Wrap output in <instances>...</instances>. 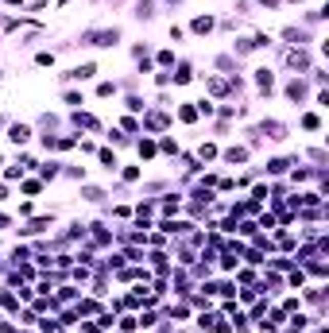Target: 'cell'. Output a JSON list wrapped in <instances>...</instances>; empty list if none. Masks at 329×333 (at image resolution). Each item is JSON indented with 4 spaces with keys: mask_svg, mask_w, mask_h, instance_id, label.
<instances>
[{
    "mask_svg": "<svg viewBox=\"0 0 329 333\" xmlns=\"http://www.w3.org/2000/svg\"><path fill=\"white\" fill-rule=\"evenodd\" d=\"M286 62H291V70H298V78H302V74H310V51H306V47H291V51H286Z\"/></svg>",
    "mask_w": 329,
    "mask_h": 333,
    "instance_id": "1",
    "label": "cell"
},
{
    "mask_svg": "<svg viewBox=\"0 0 329 333\" xmlns=\"http://www.w3.org/2000/svg\"><path fill=\"white\" fill-rule=\"evenodd\" d=\"M256 132H263V136H268V140H275V143H283V140H291V128H286L283 120H263L260 128Z\"/></svg>",
    "mask_w": 329,
    "mask_h": 333,
    "instance_id": "2",
    "label": "cell"
},
{
    "mask_svg": "<svg viewBox=\"0 0 329 333\" xmlns=\"http://www.w3.org/2000/svg\"><path fill=\"white\" fill-rule=\"evenodd\" d=\"M279 39H286V47H306V43H314L310 39V31H306V27H283V31H279Z\"/></svg>",
    "mask_w": 329,
    "mask_h": 333,
    "instance_id": "3",
    "label": "cell"
},
{
    "mask_svg": "<svg viewBox=\"0 0 329 333\" xmlns=\"http://www.w3.org/2000/svg\"><path fill=\"white\" fill-rule=\"evenodd\" d=\"M283 93H286V101H295V105H302V101H306V93H310V81H306V78H291V81H286V89H283Z\"/></svg>",
    "mask_w": 329,
    "mask_h": 333,
    "instance_id": "4",
    "label": "cell"
},
{
    "mask_svg": "<svg viewBox=\"0 0 329 333\" xmlns=\"http://www.w3.org/2000/svg\"><path fill=\"white\" fill-rule=\"evenodd\" d=\"M97 74V62H81V66H74V70L62 74V81H89Z\"/></svg>",
    "mask_w": 329,
    "mask_h": 333,
    "instance_id": "5",
    "label": "cell"
},
{
    "mask_svg": "<svg viewBox=\"0 0 329 333\" xmlns=\"http://www.w3.org/2000/svg\"><path fill=\"white\" fill-rule=\"evenodd\" d=\"M221 159H225V167H244L248 163V148H240V143H236V148H225Z\"/></svg>",
    "mask_w": 329,
    "mask_h": 333,
    "instance_id": "6",
    "label": "cell"
},
{
    "mask_svg": "<svg viewBox=\"0 0 329 333\" xmlns=\"http://www.w3.org/2000/svg\"><path fill=\"white\" fill-rule=\"evenodd\" d=\"M35 136L31 124H8V143H27Z\"/></svg>",
    "mask_w": 329,
    "mask_h": 333,
    "instance_id": "7",
    "label": "cell"
},
{
    "mask_svg": "<svg viewBox=\"0 0 329 333\" xmlns=\"http://www.w3.org/2000/svg\"><path fill=\"white\" fill-rule=\"evenodd\" d=\"M182 202H186V198H182L178 190H174V194H167L163 202H159V213H163V217H171V213H178V210H182Z\"/></svg>",
    "mask_w": 329,
    "mask_h": 333,
    "instance_id": "8",
    "label": "cell"
},
{
    "mask_svg": "<svg viewBox=\"0 0 329 333\" xmlns=\"http://www.w3.org/2000/svg\"><path fill=\"white\" fill-rule=\"evenodd\" d=\"M171 81H174V86H186V81H194V66H190V62H178V66L171 70Z\"/></svg>",
    "mask_w": 329,
    "mask_h": 333,
    "instance_id": "9",
    "label": "cell"
},
{
    "mask_svg": "<svg viewBox=\"0 0 329 333\" xmlns=\"http://www.w3.org/2000/svg\"><path fill=\"white\" fill-rule=\"evenodd\" d=\"M291 163H298V155H291V159H283V155L268 159V175H286V171H291Z\"/></svg>",
    "mask_w": 329,
    "mask_h": 333,
    "instance_id": "10",
    "label": "cell"
},
{
    "mask_svg": "<svg viewBox=\"0 0 329 333\" xmlns=\"http://www.w3.org/2000/svg\"><path fill=\"white\" fill-rule=\"evenodd\" d=\"M256 86H260L263 93H271V89H275V70H271V66H260V70H256Z\"/></svg>",
    "mask_w": 329,
    "mask_h": 333,
    "instance_id": "11",
    "label": "cell"
},
{
    "mask_svg": "<svg viewBox=\"0 0 329 333\" xmlns=\"http://www.w3.org/2000/svg\"><path fill=\"white\" fill-rule=\"evenodd\" d=\"M213 31V16H194L190 19V35H209Z\"/></svg>",
    "mask_w": 329,
    "mask_h": 333,
    "instance_id": "12",
    "label": "cell"
},
{
    "mask_svg": "<svg viewBox=\"0 0 329 333\" xmlns=\"http://www.w3.org/2000/svg\"><path fill=\"white\" fill-rule=\"evenodd\" d=\"M70 120L78 124V128H89V132H101V120H97L93 113H74V116H70Z\"/></svg>",
    "mask_w": 329,
    "mask_h": 333,
    "instance_id": "13",
    "label": "cell"
},
{
    "mask_svg": "<svg viewBox=\"0 0 329 333\" xmlns=\"http://www.w3.org/2000/svg\"><path fill=\"white\" fill-rule=\"evenodd\" d=\"M58 175H62V163H58V159H51V163L39 167V178H43V182H54Z\"/></svg>",
    "mask_w": 329,
    "mask_h": 333,
    "instance_id": "14",
    "label": "cell"
},
{
    "mask_svg": "<svg viewBox=\"0 0 329 333\" xmlns=\"http://www.w3.org/2000/svg\"><path fill=\"white\" fill-rule=\"evenodd\" d=\"M81 198H86V202H97V205H101L105 198H109V194H105L101 186H89V182H81Z\"/></svg>",
    "mask_w": 329,
    "mask_h": 333,
    "instance_id": "15",
    "label": "cell"
},
{
    "mask_svg": "<svg viewBox=\"0 0 329 333\" xmlns=\"http://www.w3.org/2000/svg\"><path fill=\"white\" fill-rule=\"evenodd\" d=\"M0 306L16 314V310H19V295H12V287H0Z\"/></svg>",
    "mask_w": 329,
    "mask_h": 333,
    "instance_id": "16",
    "label": "cell"
},
{
    "mask_svg": "<svg viewBox=\"0 0 329 333\" xmlns=\"http://www.w3.org/2000/svg\"><path fill=\"white\" fill-rule=\"evenodd\" d=\"M217 155H221V148H217L213 140H205V143L198 148V163H209V159H217Z\"/></svg>",
    "mask_w": 329,
    "mask_h": 333,
    "instance_id": "17",
    "label": "cell"
},
{
    "mask_svg": "<svg viewBox=\"0 0 329 333\" xmlns=\"http://www.w3.org/2000/svg\"><path fill=\"white\" fill-rule=\"evenodd\" d=\"M136 19H155V0H136Z\"/></svg>",
    "mask_w": 329,
    "mask_h": 333,
    "instance_id": "18",
    "label": "cell"
},
{
    "mask_svg": "<svg viewBox=\"0 0 329 333\" xmlns=\"http://www.w3.org/2000/svg\"><path fill=\"white\" fill-rule=\"evenodd\" d=\"M97 159H101V167H105V171H116V167H120V159H116L109 148H97Z\"/></svg>",
    "mask_w": 329,
    "mask_h": 333,
    "instance_id": "19",
    "label": "cell"
},
{
    "mask_svg": "<svg viewBox=\"0 0 329 333\" xmlns=\"http://www.w3.org/2000/svg\"><path fill=\"white\" fill-rule=\"evenodd\" d=\"M136 151H139V159H155L159 148H155V140L148 136V140H139V143H136Z\"/></svg>",
    "mask_w": 329,
    "mask_h": 333,
    "instance_id": "20",
    "label": "cell"
},
{
    "mask_svg": "<svg viewBox=\"0 0 329 333\" xmlns=\"http://www.w3.org/2000/svg\"><path fill=\"white\" fill-rule=\"evenodd\" d=\"M213 66H217V70H225V74H236V58H233V54H217Z\"/></svg>",
    "mask_w": 329,
    "mask_h": 333,
    "instance_id": "21",
    "label": "cell"
},
{
    "mask_svg": "<svg viewBox=\"0 0 329 333\" xmlns=\"http://www.w3.org/2000/svg\"><path fill=\"white\" fill-rule=\"evenodd\" d=\"M298 124H302L306 132H321V116L318 113H302V120H298Z\"/></svg>",
    "mask_w": 329,
    "mask_h": 333,
    "instance_id": "22",
    "label": "cell"
},
{
    "mask_svg": "<svg viewBox=\"0 0 329 333\" xmlns=\"http://www.w3.org/2000/svg\"><path fill=\"white\" fill-rule=\"evenodd\" d=\"M116 329H120V333H136L139 329V318H132V314L128 318H116Z\"/></svg>",
    "mask_w": 329,
    "mask_h": 333,
    "instance_id": "23",
    "label": "cell"
},
{
    "mask_svg": "<svg viewBox=\"0 0 329 333\" xmlns=\"http://www.w3.org/2000/svg\"><path fill=\"white\" fill-rule=\"evenodd\" d=\"M62 175H66V178H78V182H86V167H74V163H62Z\"/></svg>",
    "mask_w": 329,
    "mask_h": 333,
    "instance_id": "24",
    "label": "cell"
},
{
    "mask_svg": "<svg viewBox=\"0 0 329 333\" xmlns=\"http://www.w3.org/2000/svg\"><path fill=\"white\" fill-rule=\"evenodd\" d=\"M178 120H186V124H194L198 120V109L190 105V101H186V105H178Z\"/></svg>",
    "mask_w": 329,
    "mask_h": 333,
    "instance_id": "25",
    "label": "cell"
},
{
    "mask_svg": "<svg viewBox=\"0 0 329 333\" xmlns=\"http://www.w3.org/2000/svg\"><path fill=\"white\" fill-rule=\"evenodd\" d=\"M155 62H159V70H174V51H159Z\"/></svg>",
    "mask_w": 329,
    "mask_h": 333,
    "instance_id": "26",
    "label": "cell"
},
{
    "mask_svg": "<svg viewBox=\"0 0 329 333\" xmlns=\"http://www.w3.org/2000/svg\"><path fill=\"white\" fill-rule=\"evenodd\" d=\"M62 101H66L70 109H78V105H86V97H81L78 89H66V93H62Z\"/></svg>",
    "mask_w": 329,
    "mask_h": 333,
    "instance_id": "27",
    "label": "cell"
},
{
    "mask_svg": "<svg viewBox=\"0 0 329 333\" xmlns=\"http://www.w3.org/2000/svg\"><path fill=\"white\" fill-rule=\"evenodd\" d=\"M205 86H209L213 97H225V81H221V78H209V74H205Z\"/></svg>",
    "mask_w": 329,
    "mask_h": 333,
    "instance_id": "28",
    "label": "cell"
},
{
    "mask_svg": "<svg viewBox=\"0 0 329 333\" xmlns=\"http://www.w3.org/2000/svg\"><path fill=\"white\" fill-rule=\"evenodd\" d=\"M306 267H310V275H318V279H325V260H302Z\"/></svg>",
    "mask_w": 329,
    "mask_h": 333,
    "instance_id": "29",
    "label": "cell"
},
{
    "mask_svg": "<svg viewBox=\"0 0 329 333\" xmlns=\"http://www.w3.org/2000/svg\"><path fill=\"white\" fill-rule=\"evenodd\" d=\"M124 109H128V113H143V97H124Z\"/></svg>",
    "mask_w": 329,
    "mask_h": 333,
    "instance_id": "30",
    "label": "cell"
},
{
    "mask_svg": "<svg viewBox=\"0 0 329 333\" xmlns=\"http://www.w3.org/2000/svg\"><path fill=\"white\" fill-rule=\"evenodd\" d=\"M16 178H24V167H19V163L4 167V182H16Z\"/></svg>",
    "mask_w": 329,
    "mask_h": 333,
    "instance_id": "31",
    "label": "cell"
},
{
    "mask_svg": "<svg viewBox=\"0 0 329 333\" xmlns=\"http://www.w3.org/2000/svg\"><path fill=\"white\" fill-rule=\"evenodd\" d=\"M35 66H54V51H39L35 54Z\"/></svg>",
    "mask_w": 329,
    "mask_h": 333,
    "instance_id": "32",
    "label": "cell"
},
{
    "mask_svg": "<svg viewBox=\"0 0 329 333\" xmlns=\"http://www.w3.org/2000/svg\"><path fill=\"white\" fill-rule=\"evenodd\" d=\"M19 318H24V325H39V310H16Z\"/></svg>",
    "mask_w": 329,
    "mask_h": 333,
    "instance_id": "33",
    "label": "cell"
},
{
    "mask_svg": "<svg viewBox=\"0 0 329 333\" xmlns=\"http://www.w3.org/2000/svg\"><path fill=\"white\" fill-rule=\"evenodd\" d=\"M120 128H124V132H132V136H136V132H139V120H136V116H120Z\"/></svg>",
    "mask_w": 329,
    "mask_h": 333,
    "instance_id": "34",
    "label": "cell"
},
{
    "mask_svg": "<svg viewBox=\"0 0 329 333\" xmlns=\"http://www.w3.org/2000/svg\"><path fill=\"white\" fill-rule=\"evenodd\" d=\"M120 178H124V182H139V167H124Z\"/></svg>",
    "mask_w": 329,
    "mask_h": 333,
    "instance_id": "35",
    "label": "cell"
},
{
    "mask_svg": "<svg viewBox=\"0 0 329 333\" xmlns=\"http://www.w3.org/2000/svg\"><path fill=\"white\" fill-rule=\"evenodd\" d=\"M39 190H43V178H27L24 182V194H39Z\"/></svg>",
    "mask_w": 329,
    "mask_h": 333,
    "instance_id": "36",
    "label": "cell"
},
{
    "mask_svg": "<svg viewBox=\"0 0 329 333\" xmlns=\"http://www.w3.org/2000/svg\"><path fill=\"white\" fill-rule=\"evenodd\" d=\"M116 93V81H101V86H97V97H113Z\"/></svg>",
    "mask_w": 329,
    "mask_h": 333,
    "instance_id": "37",
    "label": "cell"
},
{
    "mask_svg": "<svg viewBox=\"0 0 329 333\" xmlns=\"http://www.w3.org/2000/svg\"><path fill=\"white\" fill-rule=\"evenodd\" d=\"M159 151H163V155H178V143H174V140H163V143H159Z\"/></svg>",
    "mask_w": 329,
    "mask_h": 333,
    "instance_id": "38",
    "label": "cell"
},
{
    "mask_svg": "<svg viewBox=\"0 0 329 333\" xmlns=\"http://www.w3.org/2000/svg\"><path fill=\"white\" fill-rule=\"evenodd\" d=\"M167 35H171V43H178V39H186V31H182L178 24H171V31H167Z\"/></svg>",
    "mask_w": 329,
    "mask_h": 333,
    "instance_id": "39",
    "label": "cell"
},
{
    "mask_svg": "<svg viewBox=\"0 0 329 333\" xmlns=\"http://www.w3.org/2000/svg\"><path fill=\"white\" fill-rule=\"evenodd\" d=\"M155 86H171V70H155Z\"/></svg>",
    "mask_w": 329,
    "mask_h": 333,
    "instance_id": "40",
    "label": "cell"
},
{
    "mask_svg": "<svg viewBox=\"0 0 329 333\" xmlns=\"http://www.w3.org/2000/svg\"><path fill=\"white\" fill-rule=\"evenodd\" d=\"M113 213H116L120 221H128V217H132V205H113Z\"/></svg>",
    "mask_w": 329,
    "mask_h": 333,
    "instance_id": "41",
    "label": "cell"
},
{
    "mask_svg": "<svg viewBox=\"0 0 329 333\" xmlns=\"http://www.w3.org/2000/svg\"><path fill=\"white\" fill-rule=\"evenodd\" d=\"M314 101H318V109H325V105H329V93H325V89H318V93H314Z\"/></svg>",
    "mask_w": 329,
    "mask_h": 333,
    "instance_id": "42",
    "label": "cell"
},
{
    "mask_svg": "<svg viewBox=\"0 0 329 333\" xmlns=\"http://www.w3.org/2000/svg\"><path fill=\"white\" fill-rule=\"evenodd\" d=\"M78 148L86 151V155H93V151H97V143H93V140H78Z\"/></svg>",
    "mask_w": 329,
    "mask_h": 333,
    "instance_id": "43",
    "label": "cell"
},
{
    "mask_svg": "<svg viewBox=\"0 0 329 333\" xmlns=\"http://www.w3.org/2000/svg\"><path fill=\"white\" fill-rule=\"evenodd\" d=\"M143 190H148V194H163V190H167V182H148Z\"/></svg>",
    "mask_w": 329,
    "mask_h": 333,
    "instance_id": "44",
    "label": "cell"
},
{
    "mask_svg": "<svg viewBox=\"0 0 329 333\" xmlns=\"http://www.w3.org/2000/svg\"><path fill=\"white\" fill-rule=\"evenodd\" d=\"M283 0H260V8H279Z\"/></svg>",
    "mask_w": 329,
    "mask_h": 333,
    "instance_id": "45",
    "label": "cell"
},
{
    "mask_svg": "<svg viewBox=\"0 0 329 333\" xmlns=\"http://www.w3.org/2000/svg\"><path fill=\"white\" fill-rule=\"evenodd\" d=\"M8 225H12V217H8V213H0V233H4Z\"/></svg>",
    "mask_w": 329,
    "mask_h": 333,
    "instance_id": "46",
    "label": "cell"
},
{
    "mask_svg": "<svg viewBox=\"0 0 329 333\" xmlns=\"http://www.w3.org/2000/svg\"><path fill=\"white\" fill-rule=\"evenodd\" d=\"M0 202H8V182H0Z\"/></svg>",
    "mask_w": 329,
    "mask_h": 333,
    "instance_id": "47",
    "label": "cell"
},
{
    "mask_svg": "<svg viewBox=\"0 0 329 333\" xmlns=\"http://www.w3.org/2000/svg\"><path fill=\"white\" fill-rule=\"evenodd\" d=\"M66 4H70V0H58V8H66Z\"/></svg>",
    "mask_w": 329,
    "mask_h": 333,
    "instance_id": "48",
    "label": "cell"
},
{
    "mask_svg": "<svg viewBox=\"0 0 329 333\" xmlns=\"http://www.w3.org/2000/svg\"><path fill=\"white\" fill-rule=\"evenodd\" d=\"M286 4H302V0H286Z\"/></svg>",
    "mask_w": 329,
    "mask_h": 333,
    "instance_id": "49",
    "label": "cell"
},
{
    "mask_svg": "<svg viewBox=\"0 0 329 333\" xmlns=\"http://www.w3.org/2000/svg\"><path fill=\"white\" fill-rule=\"evenodd\" d=\"M167 4H182V0H167Z\"/></svg>",
    "mask_w": 329,
    "mask_h": 333,
    "instance_id": "50",
    "label": "cell"
},
{
    "mask_svg": "<svg viewBox=\"0 0 329 333\" xmlns=\"http://www.w3.org/2000/svg\"><path fill=\"white\" fill-rule=\"evenodd\" d=\"M16 333H31V329H16Z\"/></svg>",
    "mask_w": 329,
    "mask_h": 333,
    "instance_id": "51",
    "label": "cell"
},
{
    "mask_svg": "<svg viewBox=\"0 0 329 333\" xmlns=\"http://www.w3.org/2000/svg\"><path fill=\"white\" fill-rule=\"evenodd\" d=\"M0 81H4V70H0Z\"/></svg>",
    "mask_w": 329,
    "mask_h": 333,
    "instance_id": "52",
    "label": "cell"
},
{
    "mask_svg": "<svg viewBox=\"0 0 329 333\" xmlns=\"http://www.w3.org/2000/svg\"><path fill=\"white\" fill-rule=\"evenodd\" d=\"M0 163H4V155H0Z\"/></svg>",
    "mask_w": 329,
    "mask_h": 333,
    "instance_id": "53",
    "label": "cell"
}]
</instances>
